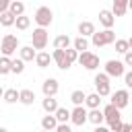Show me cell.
<instances>
[{"label":"cell","mask_w":132,"mask_h":132,"mask_svg":"<svg viewBox=\"0 0 132 132\" xmlns=\"http://www.w3.org/2000/svg\"><path fill=\"white\" fill-rule=\"evenodd\" d=\"M70 124L72 126H85L87 124V107L85 105H74L70 111Z\"/></svg>","instance_id":"cell-10"},{"label":"cell","mask_w":132,"mask_h":132,"mask_svg":"<svg viewBox=\"0 0 132 132\" xmlns=\"http://www.w3.org/2000/svg\"><path fill=\"white\" fill-rule=\"evenodd\" d=\"M130 130H132L130 124H122V128H120V132H130Z\"/></svg>","instance_id":"cell-37"},{"label":"cell","mask_w":132,"mask_h":132,"mask_svg":"<svg viewBox=\"0 0 132 132\" xmlns=\"http://www.w3.org/2000/svg\"><path fill=\"white\" fill-rule=\"evenodd\" d=\"M87 122L91 124H103V111L99 107H93V109H87Z\"/></svg>","instance_id":"cell-17"},{"label":"cell","mask_w":132,"mask_h":132,"mask_svg":"<svg viewBox=\"0 0 132 132\" xmlns=\"http://www.w3.org/2000/svg\"><path fill=\"white\" fill-rule=\"evenodd\" d=\"M52 62H56V66L60 68V70H68L72 64L66 60V54H64V50H60V47H54V52H52Z\"/></svg>","instance_id":"cell-11"},{"label":"cell","mask_w":132,"mask_h":132,"mask_svg":"<svg viewBox=\"0 0 132 132\" xmlns=\"http://www.w3.org/2000/svg\"><path fill=\"white\" fill-rule=\"evenodd\" d=\"M0 74L2 76L10 74V56H2L0 58Z\"/></svg>","instance_id":"cell-33"},{"label":"cell","mask_w":132,"mask_h":132,"mask_svg":"<svg viewBox=\"0 0 132 132\" xmlns=\"http://www.w3.org/2000/svg\"><path fill=\"white\" fill-rule=\"evenodd\" d=\"M103 122H107V126H111V124H116V122H122V109H118L113 103H107L103 109Z\"/></svg>","instance_id":"cell-7"},{"label":"cell","mask_w":132,"mask_h":132,"mask_svg":"<svg viewBox=\"0 0 132 132\" xmlns=\"http://www.w3.org/2000/svg\"><path fill=\"white\" fill-rule=\"evenodd\" d=\"M54 116H56V120H58V124L60 122H70V109H66V107H56V111H54Z\"/></svg>","instance_id":"cell-27"},{"label":"cell","mask_w":132,"mask_h":132,"mask_svg":"<svg viewBox=\"0 0 132 132\" xmlns=\"http://www.w3.org/2000/svg\"><path fill=\"white\" fill-rule=\"evenodd\" d=\"M58 91H60V82L56 78H45L41 82V93L43 95H58Z\"/></svg>","instance_id":"cell-12"},{"label":"cell","mask_w":132,"mask_h":132,"mask_svg":"<svg viewBox=\"0 0 132 132\" xmlns=\"http://www.w3.org/2000/svg\"><path fill=\"white\" fill-rule=\"evenodd\" d=\"M70 43H72V39H70L68 35H58V37L54 39V47H60V50H66Z\"/></svg>","instance_id":"cell-30"},{"label":"cell","mask_w":132,"mask_h":132,"mask_svg":"<svg viewBox=\"0 0 132 132\" xmlns=\"http://www.w3.org/2000/svg\"><path fill=\"white\" fill-rule=\"evenodd\" d=\"M87 109H93V107H99L101 105V95L99 93H91V95H85V103Z\"/></svg>","instance_id":"cell-20"},{"label":"cell","mask_w":132,"mask_h":132,"mask_svg":"<svg viewBox=\"0 0 132 132\" xmlns=\"http://www.w3.org/2000/svg\"><path fill=\"white\" fill-rule=\"evenodd\" d=\"M14 25H16V29H21V31H27V29L31 27V19H29V16H25V12H23V14L14 16Z\"/></svg>","instance_id":"cell-23"},{"label":"cell","mask_w":132,"mask_h":132,"mask_svg":"<svg viewBox=\"0 0 132 132\" xmlns=\"http://www.w3.org/2000/svg\"><path fill=\"white\" fill-rule=\"evenodd\" d=\"M76 52H82V50H89V39L87 37H82V35H78L76 39H72V43H70Z\"/></svg>","instance_id":"cell-25"},{"label":"cell","mask_w":132,"mask_h":132,"mask_svg":"<svg viewBox=\"0 0 132 132\" xmlns=\"http://www.w3.org/2000/svg\"><path fill=\"white\" fill-rule=\"evenodd\" d=\"M93 82H95V93H99L101 97H107L109 93H111V85H109V76L105 74V72H97L95 74V78H93Z\"/></svg>","instance_id":"cell-6"},{"label":"cell","mask_w":132,"mask_h":132,"mask_svg":"<svg viewBox=\"0 0 132 132\" xmlns=\"http://www.w3.org/2000/svg\"><path fill=\"white\" fill-rule=\"evenodd\" d=\"M8 4H10V0H0V12L8 10Z\"/></svg>","instance_id":"cell-36"},{"label":"cell","mask_w":132,"mask_h":132,"mask_svg":"<svg viewBox=\"0 0 132 132\" xmlns=\"http://www.w3.org/2000/svg\"><path fill=\"white\" fill-rule=\"evenodd\" d=\"M33 60H35L37 68H47L50 62H52V54H47V52H37Z\"/></svg>","instance_id":"cell-18"},{"label":"cell","mask_w":132,"mask_h":132,"mask_svg":"<svg viewBox=\"0 0 132 132\" xmlns=\"http://www.w3.org/2000/svg\"><path fill=\"white\" fill-rule=\"evenodd\" d=\"M19 37L16 35H12V33H6L4 37H2V41H0V52H2V56H12L16 50H19Z\"/></svg>","instance_id":"cell-3"},{"label":"cell","mask_w":132,"mask_h":132,"mask_svg":"<svg viewBox=\"0 0 132 132\" xmlns=\"http://www.w3.org/2000/svg\"><path fill=\"white\" fill-rule=\"evenodd\" d=\"M33 101H35V91H31V89L19 91V103H23V105H33Z\"/></svg>","instance_id":"cell-19"},{"label":"cell","mask_w":132,"mask_h":132,"mask_svg":"<svg viewBox=\"0 0 132 132\" xmlns=\"http://www.w3.org/2000/svg\"><path fill=\"white\" fill-rule=\"evenodd\" d=\"M19 54H21V60L23 62H33V58H35V47L33 45H19Z\"/></svg>","instance_id":"cell-16"},{"label":"cell","mask_w":132,"mask_h":132,"mask_svg":"<svg viewBox=\"0 0 132 132\" xmlns=\"http://www.w3.org/2000/svg\"><path fill=\"white\" fill-rule=\"evenodd\" d=\"M130 8V0H111V12L113 16H124Z\"/></svg>","instance_id":"cell-13"},{"label":"cell","mask_w":132,"mask_h":132,"mask_svg":"<svg viewBox=\"0 0 132 132\" xmlns=\"http://www.w3.org/2000/svg\"><path fill=\"white\" fill-rule=\"evenodd\" d=\"M109 95H111L109 103H113L118 109H124V107L128 105V101H130V93H128V89H118L116 93H109Z\"/></svg>","instance_id":"cell-9"},{"label":"cell","mask_w":132,"mask_h":132,"mask_svg":"<svg viewBox=\"0 0 132 132\" xmlns=\"http://www.w3.org/2000/svg\"><path fill=\"white\" fill-rule=\"evenodd\" d=\"M2 93H4V89H2V87H0V97H2Z\"/></svg>","instance_id":"cell-38"},{"label":"cell","mask_w":132,"mask_h":132,"mask_svg":"<svg viewBox=\"0 0 132 132\" xmlns=\"http://www.w3.org/2000/svg\"><path fill=\"white\" fill-rule=\"evenodd\" d=\"M122 56H124V60H122V62H124V66H132V50L124 52Z\"/></svg>","instance_id":"cell-35"},{"label":"cell","mask_w":132,"mask_h":132,"mask_svg":"<svg viewBox=\"0 0 132 132\" xmlns=\"http://www.w3.org/2000/svg\"><path fill=\"white\" fill-rule=\"evenodd\" d=\"M0 25H2V27H12V25H14V14H12L10 10L0 12Z\"/></svg>","instance_id":"cell-29"},{"label":"cell","mask_w":132,"mask_h":132,"mask_svg":"<svg viewBox=\"0 0 132 132\" xmlns=\"http://www.w3.org/2000/svg\"><path fill=\"white\" fill-rule=\"evenodd\" d=\"M56 126H58V120H56L54 113H47V116L41 118V128L43 130H56Z\"/></svg>","instance_id":"cell-22"},{"label":"cell","mask_w":132,"mask_h":132,"mask_svg":"<svg viewBox=\"0 0 132 132\" xmlns=\"http://www.w3.org/2000/svg\"><path fill=\"white\" fill-rule=\"evenodd\" d=\"M2 99L6 101V103H16L19 101V91L16 89H4V93H2Z\"/></svg>","instance_id":"cell-26"},{"label":"cell","mask_w":132,"mask_h":132,"mask_svg":"<svg viewBox=\"0 0 132 132\" xmlns=\"http://www.w3.org/2000/svg\"><path fill=\"white\" fill-rule=\"evenodd\" d=\"M47 41H50V35H47V31H45V27L33 29V33H31V45H33L35 50H45V47H47Z\"/></svg>","instance_id":"cell-5"},{"label":"cell","mask_w":132,"mask_h":132,"mask_svg":"<svg viewBox=\"0 0 132 132\" xmlns=\"http://www.w3.org/2000/svg\"><path fill=\"white\" fill-rule=\"evenodd\" d=\"M64 54H66V60H68L70 64H74V62H76V56H78V52H76L74 47H70V45H68V47L64 50Z\"/></svg>","instance_id":"cell-34"},{"label":"cell","mask_w":132,"mask_h":132,"mask_svg":"<svg viewBox=\"0 0 132 132\" xmlns=\"http://www.w3.org/2000/svg\"><path fill=\"white\" fill-rule=\"evenodd\" d=\"M113 43H116V52L118 54H124V52H128L132 47V39H116Z\"/></svg>","instance_id":"cell-28"},{"label":"cell","mask_w":132,"mask_h":132,"mask_svg":"<svg viewBox=\"0 0 132 132\" xmlns=\"http://www.w3.org/2000/svg\"><path fill=\"white\" fill-rule=\"evenodd\" d=\"M33 19H35L37 27H45V29H47V27L52 25V21H54V12H52L50 6H39V8L35 10Z\"/></svg>","instance_id":"cell-4"},{"label":"cell","mask_w":132,"mask_h":132,"mask_svg":"<svg viewBox=\"0 0 132 132\" xmlns=\"http://www.w3.org/2000/svg\"><path fill=\"white\" fill-rule=\"evenodd\" d=\"M23 70H25V62L21 58L10 60V74H23Z\"/></svg>","instance_id":"cell-31"},{"label":"cell","mask_w":132,"mask_h":132,"mask_svg":"<svg viewBox=\"0 0 132 132\" xmlns=\"http://www.w3.org/2000/svg\"><path fill=\"white\" fill-rule=\"evenodd\" d=\"M124 70H126V66H124L122 60H107V62H105V74H107L109 78H118V76H122Z\"/></svg>","instance_id":"cell-8"},{"label":"cell","mask_w":132,"mask_h":132,"mask_svg":"<svg viewBox=\"0 0 132 132\" xmlns=\"http://www.w3.org/2000/svg\"><path fill=\"white\" fill-rule=\"evenodd\" d=\"M93 31H95V25H93L91 21H82V23H78V35H82V37H91Z\"/></svg>","instance_id":"cell-21"},{"label":"cell","mask_w":132,"mask_h":132,"mask_svg":"<svg viewBox=\"0 0 132 132\" xmlns=\"http://www.w3.org/2000/svg\"><path fill=\"white\" fill-rule=\"evenodd\" d=\"M8 10H10L14 16L23 14V12H25V4H23V0H10V4H8Z\"/></svg>","instance_id":"cell-24"},{"label":"cell","mask_w":132,"mask_h":132,"mask_svg":"<svg viewBox=\"0 0 132 132\" xmlns=\"http://www.w3.org/2000/svg\"><path fill=\"white\" fill-rule=\"evenodd\" d=\"M56 107H58V99H56V95H43L41 109H43L45 113H54V111H56Z\"/></svg>","instance_id":"cell-15"},{"label":"cell","mask_w":132,"mask_h":132,"mask_svg":"<svg viewBox=\"0 0 132 132\" xmlns=\"http://www.w3.org/2000/svg\"><path fill=\"white\" fill-rule=\"evenodd\" d=\"M85 95H87V93H85L82 89H76V91L70 93V101H72L74 105H82V103H85Z\"/></svg>","instance_id":"cell-32"},{"label":"cell","mask_w":132,"mask_h":132,"mask_svg":"<svg viewBox=\"0 0 132 132\" xmlns=\"http://www.w3.org/2000/svg\"><path fill=\"white\" fill-rule=\"evenodd\" d=\"M99 23H101L105 29H111V27H113V23H116V16H113V12H111V10H107V8L99 10Z\"/></svg>","instance_id":"cell-14"},{"label":"cell","mask_w":132,"mask_h":132,"mask_svg":"<svg viewBox=\"0 0 132 132\" xmlns=\"http://www.w3.org/2000/svg\"><path fill=\"white\" fill-rule=\"evenodd\" d=\"M116 41V33L111 29H103V31H93L91 35V43L95 47H103V45H111Z\"/></svg>","instance_id":"cell-1"},{"label":"cell","mask_w":132,"mask_h":132,"mask_svg":"<svg viewBox=\"0 0 132 132\" xmlns=\"http://www.w3.org/2000/svg\"><path fill=\"white\" fill-rule=\"evenodd\" d=\"M76 62H78L80 66H85V70H97V68H99V56L93 54V52H89V50L78 52Z\"/></svg>","instance_id":"cell-2"}]
</instances>
